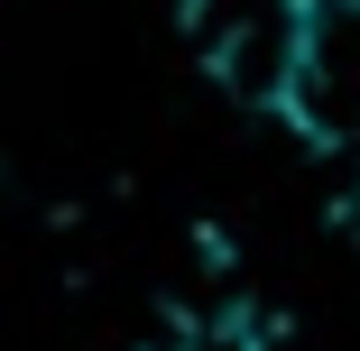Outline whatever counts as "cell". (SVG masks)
Segmentation results:
<instances>
[{"label":"cell","mask_w":360,"mask_h":351,"mask_svg":"<svg viewBox=\"0 0 360 351\" xmlns=\"http://www.w3.org/2000/svg\"><path fill=\"white\" fill-rule=\"evenodd\" d=\"M203 56L212 84L250 111H286L296 84V37H305V0H203Z\"/></svg>","instance_id":"obj_1"},{"label":"cell","mask_w":360,"mask_h":351,"mask_svg":"<svg viewBox=\"0 0 360 351\" xmlns=\"http://www.w3.org/2000/svg\"><path fill=\"white\" fill-rule=\"evenodd\" d=\"M286 120L305 139H360V0H305Z\"/></svg>","instance_id":"obj_2"},{"label":"cell","mask_w":360,"mask_h":351,"mask_svg":"<svg viewBox=\"0 0 360 351\" xmlns=\"http://www.w3.org/2000/svg\"><path fill=\"white\" fill-rule=\"evenodd\" d=\"M351 231H360V185H351Z\"/></svg>","instance_id":"obj_3"}]
</instances>
